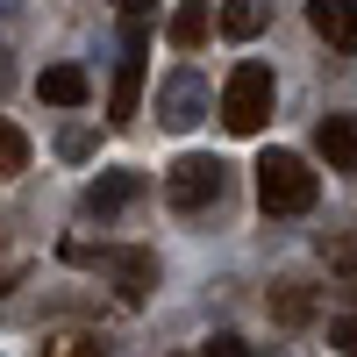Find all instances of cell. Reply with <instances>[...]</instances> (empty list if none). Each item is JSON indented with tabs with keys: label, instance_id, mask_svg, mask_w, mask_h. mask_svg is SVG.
Here are the masks:
<instances>
[{
	"label": "cell",
	"instance_id": "1",
	"mask_svg": "<svg viewBox=\"0 0 357 357\" xmlns=\"http://www.w3.org/2000/svg\"><path fill=\"white\" fill-rule=\"evenodd\" d=\"M257 207L264 215H307L314 207V172L301 151H264L257 158Z\"/></svg>",
	"mask_w": 357,
	"mask_h": 357
},
{
	"label": "cell",
	"instance_id": "2",
	"mask_svg": "<svg viewBox=\"0 0 357 357\" xmlns=\"http://www.w3.org/2000/svg\"><path fill=\"white\" fill-rule=\"evenodd\" d=\"M222 122H229V136H257L264 122H272V65L243 57V65L229 72V86H222Z\"/></svg>",
	"mask_w": 357,
	"mask_h": 357
},
{
	"label": "cell",
	"instance_id": "3",
	"mask_svg": "<svg viewBox=\"0 0 357 357\" xmlns=\"http://www.w3.org/2000/svg\"><path fill=\"white\" fill-rule=\"evenodd\" d=\"M165 200L178 207V215L215 207V200H222V165H215V158H178V165L165 172Z\"/></svg>",
	"mask_w": 357,
	"mask_h": 357
},
{
	"label": "cell",
	"instance_id": "4",
	"mask_svg": "<svg viewBox=\"0 0 357 357\" xmlns=\"http://www.w3.org/2000/svg\"><path fill=\"white\" fill-rule=\"evenodd\" d=\"M207 107H215V93H207L200 72H172V79L158 86V122H165V129H193Z\"/></svg>",
	"mask_w": 357,
	"mask_h": 357
},
{
	"label": "cell",
	"instance_id": "5",
	"mask_svg": "<svg viewBox=\"0 0 357 357\" xmlns=\"http://www.w3.org/2000/svg\"><path fill=\"white\" fill-rule=\"evenodd\" d=\"M93 264L114 279V293H122L129 307H143V301H151V286H158V257H151V250H100Z\"/></svg>",
	"mask_w": 357,
	"mask_h": 357
},
{
	"label": "cell",
	"instance_id": "6",
	"mask_svg": "<svg viewBox=\"0 0 357 357\" xmlns=\"http://www.w3.org/2000/svg\"><path fill=\"white\" fill-rule=\"evenodd\" d=\"M136 100H143V29H129V50L114 65V86H107V122L129 129L136 122Z\"/></svg>",
	"mask_w": 357,
	"mask_h": 357
},
{
	"label": "cell",
	"instance_id": "7",
	"mask_svg": "<svg viewBox=\"0 0 357 357\" xmlns=\"http://www.w3.org/2000/svg\"><path fill=\"white\" fill-rule=\"evenodd\" d=\"M307 22L329 50H357V0H307Z\"/></svg>",
	"mask_w": 357,
	"mask_h": 357
},
{
	"label": "cell",
	"instance_id": "8",
	"mask_svg": "<svg viewBox=\"0 0 357 357\" xmlns=\"http://www.w3.org/2000/svg\"><path fill=\"white\" fill-rule=\"evenodd\" d=\"M36 93H43L50 107H86V100H93V79H86L79 65H50V72L36 79Z\"/></svg>",
	"mask_w": 357,
	"mask_h": 357
},
{
	"label": "cell",
	"instance_id": "9",
	"mask_svg": "<svg viewBox=\"0 0 357 357\" xmlns=\"http://www.w3.org/2000/svg\"><path fill=\"white\" fill-rule=\"evenodd\" d=\"M314 151L329 158V165H357V114H321V129H314Z\"/></svg>",
	"mask_w": 357,
	"mask_h": 357
},
{
	"label": "cell",
	"instance_id": "10",
	"mask_svg": "<svg viewBox=\"0 0 357 357\" xmlns=\"http://www.w3.org/2000/svg\"><path fill=\"white\" fill-rule=\"evenodd\" d=\"M136 193H143V178H136V172H100L93 186H86V207H93V215H122Z\"/></svg>",
	"mask_w": 357,
	"mask_h": 357
},
{
	"label": "cell",
	"instance_id": "11",
	"mask_svg": "<svg viewBox=\"0 0 357 357\" xmlns=\"http://www.w3.org/2000/svg\"><path fill=\"white\" fill-rule=\"evenodd\" d=\"M207 29H215V15H207V0H178V8H172V29H165V36H172V50H200V43H207Z\"/></svg>",
	"mask_w": 357,
	"mask_h": 357
},
{
	"label": "cell",
	"instance_id": "12",
	"mask_svg": "<svg viewBox=\"0 0 357 357\" xmlns=\"http://www.w3.org/2000/svg\"><path fill=\"white\" fill-rule=\"evenodd\" d=\"M36 350L43 357H107V336L100 329H50Z\"/></svg>",
	"mask_w": 357,
	"mask_h": 357
},
{
	"label": "cell",
	"instance_id": "13",
	"mask_svg": "<svg viewBox=\"0 0 357 357\" xmlns=\"http://www.w3.org/2000/svg\"><path fill=\"white\" fill-rule=\"evenodd\" d=\"M257 29H264V0H222V36L250 43Z\"/></svg>",
	"mask_w": 357,
	"mask_h": 357
},
{
	"label": "cell",
	"instance_id": "14",
	"mask_svg": "<svg viewBox=\"0 0 357 357\" xmlns=\"http://www.w3.org/2000/svg\"><path fill=\"white\" fill-rule=\"evenodd\" d=\"M15 172H29V136L0 114V178H15Z\"/></svg>",
	"mask_w": 357,
	"mask_h": 357
},
{
	"label": "cell",
	"instance_id": "15",
	"mask_svg": "<svg viewBox=\"0 0 357 357\" xmlns=\"http://www.w3.org/2000/svg\"><path fill=\"white\" fill-rule=\"evenodd\" d=\"M272 314H279V321H293V329H301V321L314 314V293H307V286H279V293H272Z\"/></svg>",
	"mask_w": 357,
	"mask_h": 357
},
{
	"label": "cell",
	"instance_id": "16",
	"mask_svg": "<svg viewBox=\"0 0 357 357\" xmlns=\"http://www.w3.org/2000/svg\"><path fill=\"white\" fill-rule=\"evenodd\" d=\"M321 257H329L336 272H357V236H321Z\"/></svg>",
	"mask_w": 357,
	"mask_h": 357
},
{
	"label": "cell",
	"instance_id": "17",
	"mask_svg": "<svg viewBox=\"0 0 357 357\" xmlns=\"http://www.w3.org/2000/svg\"><path fill=\"white\" fill-rule=\"evenodd\" d=\"M329 343H336L343 357H357V314H336V321H329Z\"/></svg>",
	"mask_w": 357,
	"mask_h": 357
},
{
	"label": "cell",
	"instance_id": "18",
	"mask_svg": "<svg viewBox=\"0 0 357 357\" xmlns=\"http://www.w3.org/2000/svg\"><path fill=\"white\" fill-rule=\"evenodd\" d=\"M57 151H65V158H86V151H93V129H65V136H57Z\"/></svg>",
	"mask_w": 357,
	"mask_h": 357
},
{
	"label": "cell",
	"instance_id": "19",
	"mask_svg": "<svg viewBox=\"0 0 357 357\" xmlns=\"http://www.w3.org/2000/svg\"><path fill=\"white\" fill-rule=\"evenodd\" d=\"M200 357H250V350H243V343H236V336H215V343H207Z\"/></svg>",
	"mask_w": 357,
	"mask_h": 357
},
{
	"label": "cell",
	"instance_id": "20",
	"mask_svg": "<svg viewBox=\"0 0 357 357\" xmlns=\"http://www.w3.org/2000/svg\"><path fill=\"white\" fill-rule=\"evenodd\" d=\"M15 86V65H8V43H0V93H8Z\"/></svg>",
	"mask_w": 357,
	"mask_h": 357
},
{
	"label": "cell",
	"instance_id": "21",
	"mask_svg": "<svg viewBox=\"0 0 357 357\" xmlns=\"http://www.w3.org/2000/svg\"><path fill=\"white\" fill-rule=\"evenodd\" d=\"M114 8H122V15H143V8H151V0H114Z\"/></svg>",
	"mask_w": 357,
	"mask_h": 357
},
{
	"label": "cell",
	"instance_id": "22",
	"mask_svg": "<svg viewBox=\"0 0 357 357\" xmlns=\"http://www.w3.org/2000/svg\"><path fill=\"white\" fill-rule=\"evenodd\" d=\"M8 279H15V272H0V293H8Z\"/></svg>",
	"mask_w": 357,
	"mask_h": 357
}]
</instances>
